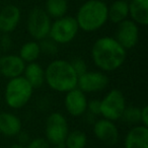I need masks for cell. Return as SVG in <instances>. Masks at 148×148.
<instances>
[{
    "instance_id": "6da1fadb",
    "label": "cell",
    "mask_w": 148,
    "mask_h": 148,
    "mask_svg": "<svg viewBox=\"0 0 148 148\" xmlns=\"http://www.w3.org/2000/svg\"><path fill=\"white\" fill-rule=\"evenodd\" d=\"M93 64L103 72L119 69L125 63L127 50L114 37H101L95 40L90 50Z\"/></svg>"
},
{
    "instance_id": "7a4b0ae2",
    "label": "cell",
    "mask_w": 148,
    "mask_h": 148,
    "mask_svg": "<svg viewBox=\"0 0 148 148\" xmlns=\"http://www.w3.org/2000/svg\"><path fill=\"white\" fill-rule=\"evenodd\" d=\"M77 80L78 75L67 60H53L45 69V83L57 92L66 93L76 88Z\"/></svg>"
},
{
    "instance_id": "3957f363",
    "label": "cell",
    "mask_w": 148,
    "mask_h": 148,
    "mask_svg": "<svg viewBox=\"0 0 148 148\" xmlns=\"http://www.w3.org/2000/svg\"><path fill=\"white\" fill-rule=\"evenodd\" d=\"M75 19L85 33L99 31L108 23V4L103 0H86L80 5Z\"/></svg>"
},
{
    "instance_id": "277c9868",
    "label": "cell",
    "mask_w": 148,
    "mask_h": 148,
    "mask_svg": "<svg viewBox=\"0 0 148 148\" xmlns=\"http://www.w3.org/2000/svg\"><path fill=\"white\" fill-rule=\"evenodd\" d=\"M34 90V87L23 76L9 79L4 90L5 103L10 109H23L32 99Z\"/></svg>"
},
{
    "instance_id": "5b68a950",
    "label": "cell",
    "mask_w": 148,
    "mask_h": 148,
    "mask_svg": "<svg viewBox=\"0 0 148 148\" xmlns=\"http://www.w3.org/2000/svg\"><path fill=\"white\" fill-rule=\"evenodd\" d=\"M79 27L75 17L71 15H64L52 23L49 38L58 45L69 44L76 38Z\"/></svg>"
},
{
    "instance_id": "8992f818",
    "label": "cell",
    "mask_w": 148,
    "mask_h": 148,
    "mask_svg": "<svg viewBox=\"0 0 148 148\" xmlns=\"http://www.w3.org/2000/svg\"><path fill=\"white\" fill-rule=\"evenodd\" d=\"M126 107L124 93L120 89L113 88L101 99V116L103 119L116 122L121 120Z\"/></svg>"
},
{
    "instance_id": "52a82bcc",
    "label": "cell",
    "mask_w": 148,
    "mask_h": 148,
    "mask_svg": "<svg viewBox=\"0 0 148 148\" xmlns=\"http://www.w3.org/2000/svg\"><path fill=\"white\" fill-rule=\"evenodd\" d=\"M42 7H35L29 11L27 19V29L35 41H41L49 37L52 21Z\"/></svg>"
},
{
    "instance_id": "ba28073f",
    "label": "cell",
    "mask_w": 148,
    "mask_h": 148,
    "mask_svg": "<svg viewBox=\"0 0 148 148\" xmlns=\"http://www.w3.org/2000/svg\"><path fill=\"white\" fill-rule=\"evenodd\" d=\"M69 132L67 120L61 113L54 112L46 120L45 135L50 145H63L64 140Z\"/></svg>"
},
{
    "instance_id": "9c48e42d",
    "label": "cell",
    "mask_w": 148,
    "mask_h": 148,
    "mask_svg": "<svg viewBox=\"0 0 148 148\" xmlns=\"http://www.w3.org/2000/svg\"><path fill=\"white\" fill-rule=\"evenodd\" d=\"M110 79L103 71H88L78 76L77 88L84 93H95L103 91L109 86Z\"/></svg>"
},
{
    "instance_id": "30bf717a",
    "label": "cell",
    "mask_w": 148,
    "mask_h": 148,
    "mask_svg": "<svg viewBox=\"0 0 148 148\" xmlns=\"http://www.w3.org/2000/svg\"><path fill=\"white\" fill-rule=\"evenodd\" d=\"M115 38L118 43L126 50H130L137 45L139 41V25L130 18L117 25Z\"/></svg>"
},
{
    "instance_id": "8fae6325",
    "label": "cell",
    "mask_w": 148,
    "mask_h": 148,
    "mask_svg": "<svg viewBox=\"0 0 148 148\" xmlns=\"http://www.w3.org/2000/svg\"><path fill=\"white\" fill-rule=\"evenodd\" d=\"M92 126L93 134L97 140L109 146L118 143L120 139V132L115 122L101 118L97 119Z\"/></svg>"
},
{
    "instance_id": "7c38bea8",
    "label": "cell",
    "mask_w": 148,
    "mask_h": 148,
    "mask_svg": "<svg viewBox=\"0 0 148 148\" xmlns=\"http://www.w3.org/2000/svg\"><path fill=\"white\" fill-rule=\"evenodd\" d=\"M86 93L79 88H73L67 91L64 97V107L70 116L75 118L83 117L87 109Z\"/></svg>"
},
{
    "instance_id": "4fadbf2b",
    "label": "cell",
    "mask_w": 148,
    "mask_h": 148,
    "mask_svg": "<svg viewBox=\"0 0 148 148\" xmlns=\"http://www.w3.org/2000/svg\"><path fill=\"white\" fill-rule=\"evenodd\" d=\"M25 63L16 54H6L0 57V74L8 79L23 76Z\"/></svg>"
},
{
    "instance_id": "5bb4252c",
    "label": "cell",
    "mask_w": 148,
    "mask_h": 148,
    "mask_svg": "<svg viewBox=\"0 0 148 148\" xmlns=\"http://www.w3.org/2000/svg\"><path fill=\"white\" fill-rule=\"evenodd\" d=\"M21 19V11L14 4L5 5L0 10V34H11Z\"/></svg>"
},
{
    "instance_id": "9a60e30c",
    "label": "cell",
    "mask_w": 148,
    "mask_h": 148,
    "mask_svg": "<svg viewBox=\"0 0 148 148\" xmlns=\"http://www.w3.org/2000/svg\"><path fill=\"white\" fill-rule=\"evenodd\" d=\"M125 148H148V127L143 125L133 126L124 139Z\"/></svg>"
},
{
    "instance_id": "2e32d148",
    "label": "cell",
    "mask_w": 148,
    "mask_h": 148,
    "mask_svg": "<svg viewBox=\"0 0 148 148\" xmlns=\"http://www.w3.org/2000/svg\"><path fill=\"white\" fill-rule=\"evenodd\" d=\"M21 120L9 112H0V134L6 137H14L21 132Z\"/></svg>"
},
{
    "instance_id": "e0dca14e",
    "label": "cell",
    "mask_w": 148,
    "mask_h": 148,
    "mask_svg": "<svg viewBox=\"0 0 148 148\" xmlns=\"http://www.w3.org/2000/svg\"><path fill=\"white\" fill-rule=\"evenodd\" d=\"M129 17L138 25L148 23V0H131L129 1Z\"/></svg>"
},
{
    "instance_id": "ac0fdd59",
    "label": "cell",
    "mask_w": 148,
    "mask_h": 148,
    "mask_svg": "<svg viewBox=\"0 0 148 148\" xmlns=\"http://www.w3.org/2000/svg\"><path fill=\"white\" fill-rule=\"evenodd\" d=\"M23 76L29 81L34 89L40 88L45 84V69L37 62L25 64Z\"/></svg>"
},
{
    "instance_id": "d6986e66",
    "label": "cell",
    "mask_w": 148,
    "mask_h": 148,
    "mask_svg": "<svg viewBox=\"0 0 148 148\" xmlns=\"http://www.w3.org/2000/svg\"><path fill=\"white\" fill-rule=\"evenodd\" d=\"M129 18V2L126 0H116L108 6V21L118 25Z\"/></svg>"
},
{
    "instance_id": "ffe728a7",
    "label": "cell",
    "mask_w": 148,
    "mask_h": 148,
    "mask_svg": "<svg viewBox=\"0 0 148 148\" xmlns=\"http://www.w3.org/2000/svg\"><path fill=\"white\" fill-rule=\"evenodd\" d=\"M41 49L38 41H29L25 43L19 49L18 56L23 59L25 64L37 62L39 57L41 56Z\"/></svg>"
},
{
    "instance_id": "44dd1931",
    "label": "cell",
    "mask_w": 148,
    "mask_h": 148,
    "mask_svg": "<svg viewBox=\"0 0 148 148\" xmlns=\"http://www.w3.org/2000/svg\"><path fill=\"white\" fill-rule=\"evenodd\" d=\"M68 0H46L45 11L51 18L57 19L67 15Z\"/></svg>"
},
{
    "instance_id": "7402d4cb",
    "label": "cell",
    "mask_w": 148,
    "mask_h": 148,
    "mask_svg": "<svg viewBox=\"0 0 148 148\" xmlns=\"http://www.w3.org/2000/svg\"><path fill=\"white\" fill-rule=\"evenodd\" d=\"M87 144V136L81 130L69 131L64 140L65 148H85Z\"/></svg>"
},
{
    "instance_id": "603a6c76",
    "label": "cell",
    "mask_w": 148,
    "mask_h": 148,
    "mask_svg": "<svg viewBox=\"0 0 148 148\" xmlns=\"http://www.w3.org/2000/svg\"><path fill=\"white\" fill-rule=\"evenodd\" d=\"M121 120H123L128 125H140V108L126 107Z\"/></svg>"
},
{
    "instance_id": "cb8c5ba5",
    "label": "cell",
    "mask_w": 148,
    "mask_h": 148,
    "mask_svg": "<svg viewBox=\"0 0 148 148\" xmlns=\"http://www.w3.org/2000/svg\"><path fill=\"white\" fill-rule=\"evenodd\" d=\"M40 49H41V53L45 54L47 56H55L58 53V44L55 43L52 39L49 37L45 38V39L39 41Z\"/></svg>"
},
{
    "instance_id": "d4e9b609",
    "label": "cell",
    "mask_w": 148,
    "mask_h": 148,
    "mask_svg": "<svg viewBox=\"0 0 148 148\" xmlns=\"http://www.w3.org/2000/svg\"><path fill=\"white\" fill-rule=\"evenodd\" d=\"M70 64H71L74 71L76 72V74L78 76H80L81 74L85 73V72L87 71L86 62L80 57H76V58H74V59H72L71 61H70Z\"/></svg>"
},
{
    "instance_id": "484cf974",
    "label": "cell",
    "mask_w": 148,
    "mask_h": 148,
    "mask_svg": "<svg viewBox=\"0 0 148 148\" xmlns=\"http://www.w3.org/2000/svg\"><path fill=\"white\" fill-rule=\"evenodd\" d=\"M25 148H51L50 143L46 140V138L38 137L35 139H32L29 143L25 145Z\"/></svg>"
},
{
    "instance_id": "4316f807",
    "label": "cell",
    "mask_w": 148,
    "mask_h": 148,
    "mask_svg": "<svg viewBox=\"0 0 148 148\" xmlns=\"http://www.w3.org/2000/svg\"><path fill=\"white\" fill-rule=\"evenodd\" d=\"M86 112L95 116V117L101 116V101L99 99H91V101H87Z\"/></svg>"
},
{
    "instance_id": "83f0119b",
    "label": "cell",
    "mask_w": 148,
    "mask_h": 148,
    "mask_svg": "<svg viewBox=\"0 0 148 148\" xmlns=\"http://www.w3.org/2000/svg\"><path fill=\"white\" fill-rule=\"evenodd\" d=\"M0 48L3 51H8L12 48V39L9 34H0Z\"/></svg>"
},
{
    "instance_id": "f1b7e54d",
    "label": "cell",
    "mask_w": 148,
    "mask_h": 148,
    "mask_svg": "<svg viewBox=\"0 0 148 148\" xmlns=\"http://www.w3.org/2000/svg\"><path fill=\"white\" fill-rule=\"evenodd\" d=\"M140 125L148 127V107L144 106L140 109Z\"/></svg>"
},
{
    "instance_id": "f546056e",
    "label": "cell",
    "mask_w": 148,
    "mask_h": 148,
    "mask_svg": "<svg viewBox=\"0 0 148 148\" xmlns=\"http://www.w3.org/2000/svg\"><path fill=\"white\" fill-rule=\"evenodd\" d=\"M10 148H25V146L21 145V144H19V143H15V144H13V145H11Z\"/></svg>"
},
{
    "instance_id": "4dcf8cb0",
    "label": "cell",
    "mask_w": 148,
    "mask_h": 148,
    "mask_svg": "<svg viewBox=\"0 0 148 148\" xmlns=\"http://www.w3.org/2000/svg\"><path fill=\"white\" fill-rule=\"evenodd\" d=\"M52 148H65V147H64V145H55Z\"/></svg>"
},
{
    "instance_id": "1f68e13d",
    "label": "cell",
    "mask_w": 148,
    "mask_h": 148,
    "mask_svg": "<svg viewBox=\"0 0 148 148\" xmlns=\"http://www.w3.org/2000/svg\"><path fill=\"white\" fill-rule=\"evenodd\" d=\"M126 1H128V2H129V1H131V0H126Z\"/></svg>"
},
{
    "instance_id": "d6a6232c",
    "label": "cell",
    "mask_w": 148,
    "mask_h": 148,
    "mask_svg": "<svg viewBox=\"0 0 148 148\" xmlns=\"http://www.w3.org/2000/svg\"><path fill=\"white\" fill-rule=\"evenodd\" d=\"M103 1H105V0H103Z\"/></svg>"
}]
</instances>
